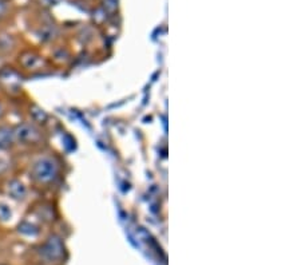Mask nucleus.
I'll return each instance as SVG.
<instances>
[{"instance_id":"1","label":"nucleus","mask_w":301,"mask_h":265,"mask_svg":"<svg viewBox=\"0 0 301 265\" xmlns=\"http://www.w3.org/2000/svg\"><path fill=\"white\" fill-rule=\"evenodd\" d=\"M58 174V166L53 158L43 157L32 166V177L40 184H50Z\"/></svg>"},{"instance_id":"2","label":"nucleus","mask_w":301,"mask_h":265,"mask_svg":"<svg viewBox=\"0 0 301 265\" xmlns=\"http://www.w3.org/2000/svg\"><path fill=\"white\" fill-rule=\"evenodd\" d=\"M14 137L16 141L22 143H34L39 139V130L34 125L30 123H22L14 129Z\"/></svg>"},{"instance_id":"3","label":"nucleus","mask_w":301,"mask_h":265,"mask_svg":"<svg viewBox=\"0 0 301 265\" xmlns=\"http://www.w3.org/2000/svg\"><path fill=\"white\" fill-rule=\"evenodd\" d=\"M63 244H62L61 238L57 236H53L46 241V244L42 246V254L43 257L47 258L48 261H57L63 256Z\"/></svg>"},{"instance_id":"4","label":"nucleus","mask_w":301,"mask_h":265,"mask_svg":"<svg viewBox=\"0 0 301 265\" xmlns=\"http://www.w3.org/2000/svg\"><path fill=\"white\" fill-rule=\"evenodd\" d=\"M7 194L11 198L16 201L23 200L24 197L27 196V188L26 185L19 180H11L7 184Z\"/></svg>"},{"instance_id":"5","label":"nucleus","mask_w":301,"mask_h":265,"mask_svg":"<svg viewBox=\"0 0 301 265\" xmlns=\"http://www.w3.org/2000/svg\"><path fill=\"white\" fill-rule=\"evenodd\" d=\"M20 62H22V65L28 70H36L39 67H42L43 66V59L39 57V55L34 54V52H24L22 55V58H20Z\"/></svg>"},{"instance_id":"6","label":"nucleus","mask_w":301,"mask_h":265,"mask_svg":"<svg viewBox=\"0 0 301 265\" xmlns=\"http://www.w3.org/2000/svg\"><path fill=\"white\" fill-rule=\"evenodd\" d=\"M14 130L7 126H0V149H8L14 143Z\"/></svg>"},{"instance_id":"7","label":"nucleus","mask_w":301,"mask_h":265,"mask_svg":"<svg viewBox=\"0 0 301 265\" xmlns=\"http://www.w3.org/2000/svg\"><path fill=\"white\" fill-rule=\"evenodd\" d=\"M30 116L31 118H32V121L36 123H46L47 119H48L47 113L44 112L42 108L36 106V104H34V106L30 109Z\"/></svg>"},{"instance_id":"8","label":"nucleus","mask_w":301,"mask_h":265,"mask_svg":"<svg viewBox=\"0 0 301 265\" xmlns=\"http://www.w3.org/2000/svg\"><path fill=\"white\" fill-rule=\"evenodd\" d=\"M14 46H15V40H14L11 35L0 34V51L7 52V51L12 50Z\"/></svg>"},{"instance_id":"9","label":"nucleus","mask_w":301,"mask_h":265,"mask_svg":"<svg viewBox=\"0 0 301 265\" xmlns=\"http://www.w3.org/2000/svg\"><path fill=\"white\" fill-rule=\"evenodd\" d=\"M19 232L20 233H23V235H27V236H35L39 233V229L35 227L34 224L23 221V223L19 225Z\"/></svg>"},{"instance_id":"10","label":"nucleus","mask_w":301,"mask_h":265,"mask_svg":"<svg viewBox=\"0 0 301 265\" xmlns=\"http://www.w3.org/2000/svg\"><path fill=\"white\" fill-rule=\"evenodd\" d=\"M12 217V210L11 207L8 206L7 204H4V202H0V221H8V220Z\"/></svg>"},{"instance_id":"11","label":"nucleus","mask_w":301,"mask_h":265,"mask_svg":"<svg viewBox=\"0 0 301 265\" xmlns=\"http://www.w3.org/2000/svg\"><path fill=\"white\" fill-rule=\"evenodd\" d=\"M118 8V0H103V10L105 14H113Z\"/></svg>"},{"instance_id":"12","label":"nucleus","mask_w":301,"mask_h":265,"mask_svg":"<svg viewBox=\"0 0 301 265\" xmlns=\"http://www.w3.org/2000/svg\"><path fill=\"white\" fill-rule=\"evenodd\" d=\"M40 38L43 40H53L54 36H55V28L54 27H43L42 32H40Z\"/></svg>"},{"instance_id":"13","label":"nucleus","mask_w":301,"mask_h":265,"mask_svg":"<svg viewBox=\"0 0 301 265\" xmlns=\"http://www.w3.org/2000/svg\"><path fill=\"white\" fill-rule=\"evenodd\" d=\"M44 3L47 4V6H55V4H58L61 0H43Z\"/></svg>"},{"instance_id":"14","label":"nucleus","mask_w":301,"mask_h":265,"mask_svg":"<svg viewBox=\"0 0 301 265\" xmlns=\"http://www.w3.org/2000/svg\"><path fill=\"white\" fill-rule=\"evenodd\" d=\"M3 114H4V109H3V106H2V103H0V118L3 117Z\"/></svg>"},{"instance_id":"15","label":"nucleus","mask_w":301,"mask_h":265,"mask_svg":"<svg viewBox=\"0 0 301 265\" xmlns=\"http://www.w3.org/2000/svg\"><path fill=\"white\" fill-rule=\"evenodd\" d=\"M0 2H8V0H0Z\"/></svg>"},{"instance_id":"16","label":"nucleus","mask_w":301,"mask_h":265,"mask_svg":"<svg viewBox=\"0 0 301 265\" xmlns=\"http://www.w3.org/2000/svg\"><path fill=\"white\" fill-rule=\"evenodd\" d=\"M0 265H6V264H0Z\"/></svg>"}]
</instances>
